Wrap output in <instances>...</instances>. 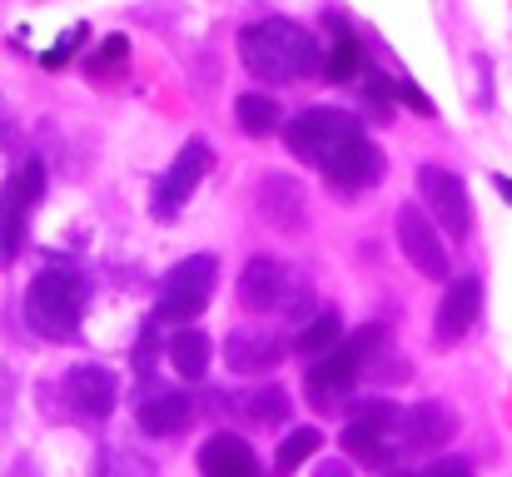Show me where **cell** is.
<instances>
[{"mask_svg": "<svg viewBox=\"0 0 512 477\" xmlns=\"http://www.w3.org/2000/svg\"><path fill=\"white\" fill-rule=\"evenodd\" d=\"M239 60L254 80H269V85H299L309 75L324 70V40L309 35L299 20H284V15H269V20H254L244 25L239 35Z\"/></svg>", "mask_w": 512, "mask_h": 477, "instance_id": "obj_1", "label": "cell"}, {"mask_svg": "<svg viewBox=\"0 0 512 477\" xmlns=\"http://www.w3.org/2000/svg\"><path fill=\"white\" fill-rule=\"evenodd\" d=\"M388 353V328L383 323H363L353 338H343L334 353L314 358L309 373H304V393L319 413H334L343 408V398L373 373V363Z\"/></svg>", "mask_w": 512, "mask_h": 477, "instance_id": "obj_2", "label": "cell"}, {"mask_svg": "<svg viewBox=\"0 0 512 477\" xmlns=\"http://www.w3.org/2000/svg\"><path fill=\"white\" fill-rule=\"evenodd\" d=\"M90 304V284L75 269H40L25 289V323L45 343H75Z\"/></svg>", "mask_w": 512, "mask_h": 477, "instance_id": "obj_3", "label": "cell"}, {"mask_svg": "<svg viewBox=\"0 0 512 477\" xmlns=\"http://www.w3.org/2000/svg\"><path fill=\"white\" fill-rule=\"evenodd\" d=\"M339 443L353 463L393 473L403 463V408L393 398H363V408L348 413Z\"/></svg>", "mask_w": 512, "mask_h": 477, "instance_id": "obj_4", "label": "cell"}, {"mask_svg": "<svg viewBox=\"0 0 512 477\" xmlns=\"http://www.w3.org/2000/svg\"><path fill=\"white\" fill-rule=\"evenodd\" d=\"M45 199V159L25 155L0 184V269H10L25 254L30 239V214Z\"/></svg>", "mask_w": 512, "mask_h": 477, "instance_id": "obj_5", "label": "cell"}, {"mask_svg": "<svg viewBox=\"0 0 512 477\" xmlns=\"http://www.w3.org/2000/svg\"><path fill=\"white\" fill-rule=\"evenodd\" d=\"M353 140H363V120H353L339 105H309V110H299L294 120H284V145H289V155L314 164V169H324V164L339 155L343 145H353Z\"/></svg>", "mask_w": 512, "mask_h": 477, "instance_id": "obj_6", "label": "cell"}, {"mask_svg": "<svg viewBox=\"0 0 512 477\" xmlns=\"http://www.w3.org/2000/svg\"><path fill=\"white\" fill-rule=\"evenodd\" d=\"M214 289H219V259L214 254H189V259H179L165 269V279H160V294H155V323H189V318H199L209 309V299H214Z\"/></svg>", "mask_w": 512, "mask_h": 477, "instance_id": "obj_7", "label": "cell"}, {"mask_svg": "<svg viewBox=\"0 0 512 477\" xmlns=\"http://www.w3.org/2000/svg\"><path fill=\"white\" fill-rule=\"evenodd\" d=\"M393 234H398V249H403V259L423 274V279H448L453 274V264H448V244H443V229L433 224V214L423 209V204H398V214H393Z\"/></svg>", "mask_w": 512, "mask_h": 477, "instance_id": "obj_8", "label": "cell"}, {"mask_svg": "<svg viewBox=\"0 0 512 477\" xmlns=\"http://www.w3.org/2000/svg\"><path fill=\"white\" fill-rule=\"evenodd\" d=\"M418 199H423V209L433 214V224L448 239H468L473 234V199H468V184L453 169L423 164L418 169Z\"/></svg>", "mask_w": 512, "mask_h": 477, "instance_id": "obj_9", "label": "cell"}, {"mask_svg": "<svg viewBox=\"0 0 512 477\" xmlns=\"http://www.w3.org/2000/svg\"><path fill=\"white\" fill-rule=\"evenodd\" d=\"M60 398L70 408V418L80 423H105L120 408V373L105 363H75L60 378Z\"/></svg>", "mask_w": 512, "mask_h": 477, "instance_id": "obj_10", "label": "cell"}, {"mask_svg": "<svg viewBox=\"0 0 512 477\" xmlns=\"http://www.w3.org/2000/svg\"><path fill=\"white\" fill-rule=\"evenodd\" d=\"M214 169V145L209 140H184V150L170 159V169H165V179L155 184V199H150V214L155 219H174L179 209H184V199L199 189V179Z\"/></svg>", "mask_w": 512, "mask_h": 477, "instance_id": "obj_11", "label": "cell"}, {"mask_svg": "<svg viewBox=\"0 0 512 477\" xmlns=\"http://www.w3.org/2000/svg\"><path fill=\"white\" fill-rule=\"evenodd\" d=\"M478 318H483V279L458 274V279L443 284V299H438V314H433V338L438 343H463Z\"/></svg>", "mask_w": 512, "mask_h": 477, "instance_id": "obj_12", "label": "cell"}, {"mask_svg": "<svg viewBox=\"0 0 512 477\" xmlns=\"http://www.w3.org/2000/svg\"><path fill=\"white\" fill-rule=\"evenodd\" d=\"M448 438H458V413L448 403L423 398V403H408L403 408V458L438 453Z\"/></svg>", "mask_w": 512, "mask_h": 477, "instance_id": "obj_13", "label": "cell"}, {"mask_svg": "<svg viewBox=\"0 0 512 477\" xmlns=\"http://www.w3.org/2000/svg\"><path fill=\"white\" fill-rule=\"evenodd\" d=\"M135 423L145 438H179L189 423H194V393L184 388H150L140 403H135Z\"/></svg>", "mask_w": 512, "mask_h": 477, "instance_id": "obj_14", "label": "cell"}, {"mask_svg": "<svg viewBox=\"0 0 512 477\" xmlns=\"http://www.w3.org/2000/svg\"><path fill=\"white\" fill-rule=\"evenodd\" d=\"M289 284L294 279H289V269L274 254H254L244 264V274H239V304L249 314H269V309H279L289 299Z\"/></svg>", "mask_w": 512, "mask_h": 477, "instance_id": "obj_15", "label": "cell"}, {"mask_svg": "<svg viewBox=\"0 0 512 477\" xmlns=\"http://www.w3.org/2000/svg\"><path fill=\"white\" fill-rule=\"evenodd\" d=\"M383 174H388V159H383V150L368 135L353 140V145H343L339 155L324 164V179L339 184V189H373Z\"/></svg>", "mask_w": 512, "mask_h": 477, "instance_id": "obj_16", "label": "cell"}, {"mask_svg": "<svg viewBox=\"0 0 512 477\" xmlns=\"http://www.w3.org/2000/svg\"><path fill=\"white\" fill-rule=\"evenodd\" d=\"M284 358V343L274 338V333H264V328H234L229 338H224V363H229V373H239V378H254V373H269L274 363Z\"/></svg>", "mask_w": 512, "mask_h": 477, "instance_id": "obj_17", "label": "cell"}, {"mask_svg": "<svg viewBox=\"0 0 512 477\" xmlns=\"http://www.w3.org/2000/svg\"><path fill=\"white\" fill-rule=\"evenodd\" d=\"M199 477H264V468H259L249 438H239V433H214V438H204V448H199Z\"/></svg>", "mask_w": 512, "mask_h": 477, "instance_id": "obj_18", "label": "cell"}, {"mask_svg": "<svg viewBox=\"0 0 512 477\" xmlns=\"http://www.w3.org/2000/svg\"><path fill=\"white\" fill-rule=\"evenodd\" d=\"M209 363H214V343H209V333L194 328V323H179V328L170 333V368L184 378V383H199V378L209 373Z\"/></svg>", "mask_w": 512, "mask_h": 477, "instance_id": "obj_19", "label": "cell"}, {"mask_svg": "<svg viewBox=\"0 0 512 477\" xmlns=\"http://www.w3.org/2000/svg\"><path fill=\"white\" fill-rule=\"evenodd\" d=\"M259 194H264L259 209H264V219H269L274 229H294V224L304 219V189H299V179H289V174H269Z\"/></svg>", "mask_w": 512, "mask_h": 477, "instance_id": "obj_20", "label": "cell"}, {"mask_svg": "<svg viewBox=\"0 0 512 477\" xmlns=\"http://www.w3.org/2000/svg\"><path fill=\"white\" fill-rule=\"evenodd\" d=\"M343 343V318L339 309H319V314L304 318V328L294 333V353L299 358H324Z\"/></svg>", "mask_w": 512, "mask_h": 477, "instance_id": "obj_21", "label": "cell"}, {"mask_svg": "<svg viewBox=\"0 0 512 477\" xmlns=\"http://www.w3.org/2000/svg\"><path fill=\"white\" fill-rule=\"evenodd\" d=\"M234 125L249 140H269V135L284 130V110L274 105V95H239L234 100Z\"/></svg>", "mask_w": 512, "mask_h": 477, "instance_id": "obj_22", "label": "cell"}, {"mask_svg": "<svg viewBox=\"0 0 512 477\" xmlns=\"http://www.w3.org/2000/svg\"><path fill=\"white\" fill-rule=\"evenodd\" d=\"M363 70H368V60H363V40L339 20V35H334L329 50H324V75H329L334 85H348V80H358Z\"/></svg>", "mask_w": 512, "mask_h": 477, "instance_id": "obj_23", "label": "cell"}, {"mask_svg": "<svg viewBox=\"0 0 512 477\" xmlns=\"http://www.w3.org/2000/svg\"><path fill=\"white\" fill-rule=\"evenodd\" d=\"M324 448V433L314 428V423H299V428H289L284 438H279V448H274V473L279 477H289V473H299L314 453Z\"/></svg>", "mask_w": 512, "mask_h": 477, "instance_id": "obj_24", "label": "cell"}, {"mask_svg": "<svg viewBox=\"0 0 512 477\" xmlns=\"http://www.w3.org/2000/svg\"><path fill=\"white\" fill-rule=\"evenodd\" d=\"M234 408H239L249 423H259V428L289 423V393H284V388H254V393H244Z\"/></svg>", "mask_w": 512, "mask_h": 477, "instance_id": "obj_25", "label": "cell"}, {"mask_svg": "<svg viewBox=\"0 0 512 477\" xmlns=\"http://www.w3.org/2000/svg\"><path fill=\"white\" fill-rule=\"evenodd\" d=\"M105 477H160V473H155L150 458H140L130 448H115V453H105Z\"/></svg>", "mask_w": 512, "mask_h": 477, "instance_id": "obj_26", "label": "cell"}, {"mask_svg": "<svg viewBox=\"0 0 512 477\" xmlns=\"http://www.w3.org/2000/svg\"><path fill=\"white\" fill-rule=\"evenodd\" d=\"M130 60V40L125 35H105V45H100V55L90 60V70L95 75H110V70H120Z\"/></svg>", "mask_w": 512, "mask_h": 477, "instance_id": "obj_27", "label": "cell"}, {"mask_svg": "<svg viewBox=\"0 0 512 477\" xmlns=\"http://www.w3.org/2000/svg\"><path fill=\"white\" fill-rule=\"evenodd\" d=\"M393 100H398V105H408V110H418V115H433V100H428L408 75H393Z\"/></svg>", "mask_w": 512, "mask_h": 477, "instance_id": "obj_28", "label": "cell"}, {"mask_svg": "<svg viewBox=\"0 0 512 477\" xmlns=\"http://www.w3.org/2000/svg\"><path fill=\"white\" fill-rule=\"evenodd\" d=\"M85 40H90V25H75V30H65V35H60V45L45 55V65H65V60H70V55H75Z\"/></svg>", "mask_w": 512, "mask_h": 477, "instance_id": "obj_29", "label": "cell"}, {"mask_svg": "<svg viewBox=\"0 0 512 477\" xmlns=\"http://www.w3.org/2000/svg\"><path fill=\"white\" fill-rule=\"evenodd\" d=\"M413 477H473V468L463 458H433L423 473H413Z\"/></svg>", "mask_w": 512, "mask_h": 477, "instance_id": "obj_30", "label": "cell"}, {"mask_svg": "<svg viewBox=\"0 0 512 477\" xmlns=\"http://www.w3.org/2000/svg\"><path fill=\"white\" fill-rule=\"evenodd\" d=\"M5 477H45V468H40V458H35V453H15V458H10V468H5Z\"/></svg>", "mask_w": 512, "mask_h": 477, "instance_id": "obj_31", "label": "cell"}, {"mask_svg": "<svg viewBox=\"0 0 512 477\" xmlns=\"http://www.w3.org/2000/svg\"><path fill=\"white\" fill-rule=\"evenodd\" d=\"M314 477H353V473H348V463H324Z\"/></svg>", "mask_w": 512, "mask_h": 477, "instance_id": "obj_32", "label": "cell"}, {"mask_svg": "<svg viewBox=\"0 0 512 477\" xmlns=\"http://www.w3.org/2000/svg\"><path fill=\"white\" fill-rule=\"evenodd\" d=\"M493 189H498V194L512 204V179H508V174H493Z\"/></svg>", "mask_w": 512, "mask_h": 477, "instance_id": "obj_33", "label": "cell"}, {"mask_svg": "<svg viewBox=\"0 0 512 477\" xmlns=\"http://www.w3.org/2000/svg\"><path fill=\"white\" fill-rule=\"evenodd\" d=\"M388 477H413V473H403V468H393V473H388Z\"/></svg>", "mask_w": 512, "mask_h": 477, "instance_id": "obj_34", "label": "cell"}]
</instances>
